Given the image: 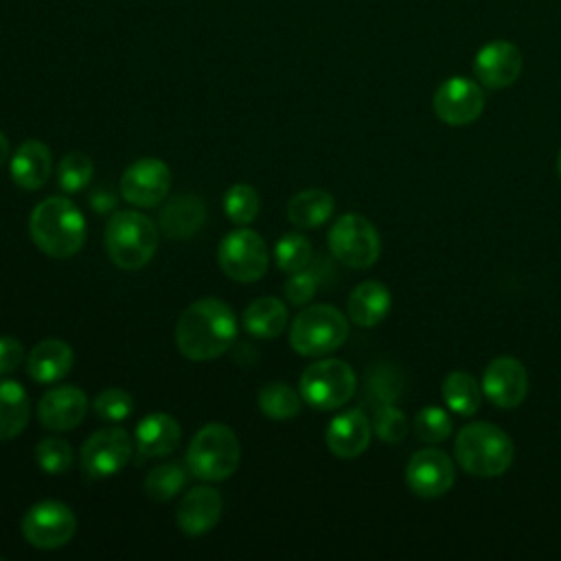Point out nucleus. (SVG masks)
Instances as JSON below:
<instances>
[{"label":"nucleus","instance_id":"423d86ee","mask_svg":"<svg viewBox=\"0 0 561 561\" xmlns=\"http://www.w3.org/2000/svg\"><path fill=\"white\" fill-rule=\"evenodd\" d=\"M348 335L346 316L331 305L302 309L289 327V344L302 357H322L344 344Z\"/></svg>","mask_w":561,"mask_h":561},{"label":"nucleus","instance_id":"58836bf2","mask_svg":"<svg viewBox=\"0 0 561 561\" xmlns=\"http://www.w3.org/2000/svg\"><path fill=\"white\" fill-rule=\"evenodd\" d=\"M24 362V346L11 335H0V377L18 370Z\"/></svg>","mask_w":561,"mask_h":561},{"label":"nucleus","instance_id":"c9c22d12","mask_svg":"<svg viewBox=\"0 0 561 561\" xmlns=\"http://www.w3.org/2000/svg\"><path fill=\"white\" fill-rule=\"evenodd\" d=\"M92 410L107 423H121L134 412V399L123 388H105L92 401Z\"/></svg>","mask_w":561,"mask_h":561},{"label":"nucleus","instance_id":"a19ab883","mask_svg":"<svg viewBox=\"0 0 561 561\" xmlns=\"http://www.w3.org/2000/svg\"><path fill=\"white\" fill-rule=\"evenodd\" d=\"M9 151H11V147H9V140H7V136L0 131V167L9 160Z\"/></svg>","mask_w":561,"mask_h":561},{"label":"nucleus","instance_id":"5701e85b","mask_svg":"<svg viewBox=\"0 0 561 561\" xmlns=\"http://www.w3.org/2000/svg\"><path fill=\"white\" fill-rule=\"evenodd\" d=\"M206 221V206L193 193L171 197L160 210V230L171 239L193 237Z\"/></svg>","mask_w":561,"mask_h":561},{"label":"nucleus","instance_id":"2eb2a0df","mask_svg":"<svg viewBox=\"0 0 561 561\" xmlns=\"http://www.w3.org/2000/svg\"><path fill=\"white\" fill-rule=\"evenodd\" d=\"M524 68L522 50L506 39L484 44L473 57V75L482 88L502 90L513 85Z\"/></svg>","mask_w":561,"mask_h":561},{"label":"nucleus","instance_id":"b1692460","mask_svg":"<svg viewBox=\"0 0 561 561\" xmlns=\"http://www.w3.org/2000/svg\"><path fill=\"white\" fill-rule=\"evenodd\" d=\"M390 305L392 296L383 283L364 280L351 291L346 300V313L357 327H375L388 316Z\"/></svg>","mask_w":561,"mask_h":561},{"label":"nucleus","instance_id":"393cba45","mask_svg":"<svg viewBox=\"0 0 561 561\" xmlns=\"http://www.w3.org/2000/svg\"><path fill=\"white\" fill-rule=\"evenodd\" d=\"M287 307L274 296H261L250 302L241 316L245 331L259 340L278 337L287 327Z\"/></svg>","mask_w":561,"mask_h":561},{"label":"nucleus","instance_id":"9b49d317","mask_svg":"<svg viewBox=\"0 0 561 561\" xmlns=\"http://www.w3.org/2000/svg\"><path fill=\"white\" fill-rule=\"evenodd\" d=\"M77 530L72 508L57 500L33 504L22 517V535L37 550H57L66 546Z\"/></svg>","mask_w":561,"mask_h":561},{"label":"nucleus","instance_id":"2f4dec72","mask_svg":"<svg viewBox=\"0 0 561 561\" xmlns=\"http://www.w3.org/2000/svg\"><path fill=\"white\" fill-rule=\"evenodd\" d=\"M94 175V162L90 156L81 151L66 153L57 164V184L64 193H79L83 191Z\"/></svg>","mask_w":561,"mask_h":561},{"label":"nucleus","instance_id":"4468645a","mask_svg":"<svg viewBox=\"0 0 561 561\" xmlns=\"http://www.w3.org/2000/svg\"><path fill=\"white\" fill-rule=\"evenodd\" d=\"M456 480V469L451 458L440 449H419L410 456L405 467V482L410 491L419 497H440Z\"/></svg>","mask_w":561,"mask_h":561},{"label":"nucleus","instance_id":"c756f323","mask_svg":"<svg viewBox=\"0 0 561 561\" xmlns=\"http://www.w3.org/2000/svg\"><path fill=\"white\" fill-rule=\"evenodd\" d=\"M186 471L184 467L175 465V462H164V465H158L153 467L147 476H145V482H142V489L145 493L156 500V502H167L171 497H175L182 486L186 484Z\"/></svg>","mask_w":561,"mask_h":561},{"label":"nucleus","instance_id":"f3484780","mask_svg":"<svg viewBox=\"0 0 561 561\" xmlns=\"http://www.w3.org/2000/svg\"><path fill=\"white\" fill-rule=\"evenodd\" d=\"M88 412V397L77 386H53L37 403V419L53 432L75 430Z\"/></svg>","mask_w":561,"mask_h":561},{"label":"nucleus","instance_id":"0eeeda50","mask_svg":"<svg viewBox=\"0 0 561 561\" xmlns=\"http://www.w3.org/2000/svg\"><path fill=\"white\" fill-rule=\"evenodd\" d=\"M357 377L344 359H320L300 375V397L316 410H337L355 394Z\"/></svg>","mask_w":561,"mask_h":561},{"label":"nucleus","instance_id":"f257e3e1","mask_svg":"<svg viewBox=\"0 0 561 561\" xmlns=\"http://www.w3.org/2000/svg\"><path fill=\"white\" fill-rule=\"evenodd\" d=\"M237 340L234 311L219 298H199L191 302L178 324V351L193 362H208L232 348Z\"/></svg>","mask_w":561,"mask_h":561},{"label":"nucleus","instance_id":"bb28decb","mask_svg":"<svg viewBox=\"0 0 561 561\" xmlns=\"http://www.w3.org/2000/svg\"><path fill=\"white\" fill-rule=\"evenodd\" d=\"M28 394L22 383L0 379V440H11L28 423Z\"/></svg>","mask_w":561,"mask_h":561},{"label":"nucleus","instance_id":"a878e982","mask_svg":"<svg viewBox=\"0 0 561 561\" xmlns=\"http://www.w3.org/2000/svg\"><path fill=\"white\" fill-rule=\"evenodd\" d=\"M335 208V199L331 197L329 191L324 188H305L298 191L289 202H287V219L296 228H318L322 226Z\"/></svg>","mask_w":561,"mask_h":561},{"label":"nucleus","instance_id":"6e6552de","mask_svg":"<svg viewBox=\"0 0 561 561\" xmlns=\"http://www.w3.org/2000/svg\"><path fill=\"white\" fill-rule=\"evenodd\" d=\"M327 243L331 254L353 270H366L377 263L381 241L377 228L357 213H346L329 228Z\"/></svg>","mask_w":561,"mask_h":561},{"label":"nucleus","instance_id":"a211bd4d","mask_svg":"<svg viewBox=\"0 0 561 561\" xmlns=\"http://www.w3.org/2000/svg\"><path fill=\"white\" fill-rule=\"evenodd\" d=\"M221 495L213 486H193L178 504L175 522L184 535L199 537L213 530L221 517Z\"/></svg>","mask_w":561,"mask_h":561},{"label":"nucleus","instance_id":"39448f33","mask_svg":"<svg viewBox=\"0 0 561 561\" xmlns=\"http://www.w3.org/2000/svg\"><path fill=\"white\" fill-rule=\"evenodd\" d=\"M241 460L237 434L224 423H208L195 432L186 449V469L206 482L230 478Z\"/></svg>","mask_w":561,"mask_h":561},{"label":"nucleus","instance_id":"c85d7f7f","mask_svg":"<svg viewBox=\"0 0 561 561\" xmlns=\"http://www.w3.org/2000/svg\"><path fill=\"white\" fill-rule=\"evenodd\" d=\"M300 405L302 397L289 383L272 381L259 390V408L267 419L289 421L300 412Z\"/></svg>","mask_w":561,"mask_h":561},{"label":"nucleus","instance_id":"1a4fd4ad","mask_svg":"<svg viewBox=\"0 0 561 561\" xmlns=\"http://www.w3.org/2000/svg\"><path fill=\"white\" fill-rule=\"evenodd\" d=\"M221 272L237 283L259 280L270 265V250L263 237L250 228H234L217 248Z\"/></svg>","mask_w":561,"mask_h":561},{"label":"nucleus","instance_id":"f03ea898","mask_svg":"<svg viewBox=\"0 0 561 561\" xmlns=\"http://www.w3.org/2000/svg\"><path fill=\"white\" fill-rule=\"evenodd\" d=\"M28 232L39 252L53 259H70L85 243V217L68 197L42 199L28 217Z\"/></svg>","mask_w":561,"mask_h":561},{"label":"nucleus","instance_id":"4be33fe9","mask_svg":"<svg viewBox=\"0 0 561 561\" xmlns=\"http://www.w3.org/2000/svg\"><path fill=\"white\" fill-rule=\"evenodd\" d=\"M75 362V353L70 344L57 337H48L37 342L26 357V373L37 383H55L64 379Z\"/></svg>","mask_w":561,"mask_h":561},{"label":"nucleus","instance_id":"ea45409f","mask_svg":"<svg viewBox=\"0 0 561 561\" xmlns=\"http://www.w3.org/2000/svg\"><path fill=\"white\" fill-rule=\"evenodd\" d=\"M90 206L94 213H110L116 208V195L107 188H96L94 193H90Z\"/></svg>","mask_w":561,"mask_h":561},{"label":"nucleus","instance_id":"cd10ccee","mask_svg":"<svg viewBox=\"0 0 561 561\" xmlns=\"http://www.w3.org/2000/svg\"><path fill=\"white\" fill-rule=\"evenodd\" d=\"M482 383L465 370H454L443 381V401L447 408L460 416H471L482 403Z\"/></svg>","mask_w":561,"mask_h":561},{"label":"nucleus","instance_id":"7ed1b4c3","mask_svg":"<svg viewBox=\"0 0 561 561\" xmlns=\"http://www.w3.org/2000/svg\"><path fill=\"white\" fill-rule=\"evenodd\" d=\"M456 462L462 471L476 478H497L502 476L515 456L511 436L497 425L478 421L465 425L456 434L454 443Z\"/></svg>","mask_w":561,"mask_h":561},{"label":"nucleus","instance_id":"72a5a7b5","mask_svg":"<svg viewBox=\"0 0 561 561\" xmlns=\"http://www.w3.org/2000/svg\"><path fill=\"white\" fill-rule=\"evenodd\" d=\"M224 210L232 224L248 226L256 219L261 210V199L254 186L250 184H232L224 195Z\"/></svg>","mask_w":561,"mask_h":561},{"label":"nucleus","instance_id":"4c0bfd02","mask_svg":"<svg viewBox=\"0 0 561 561\" xmlns=\"http://www.w3.org/2000/svg\"><path fill=\"white\" fill-rule=\"evenodd\" d=\"M316 289H318V278L311 272H307V270L291 274L289 280L283 287L285 298L289 300V305H305V302H309L313 298Z\"/></svg>","mask_w":561,"mask_h":561},{"label":"nucleus","instance_id":"f8f14e48","mask_svg":"<svg viewBox=\"0 0 561 561\" xmlns=\"http://www.w3.org/2000/svg\"><path fill=\"white\" fill-rule=\"evenodd\" d=\"M121 195L125 202L138 208H151L167 199L171 188L169 167L153 156L134 160L121 175Z\"/></svg>","mask_w":561,"mask_h":561},{"label":"nucleus","instance_id":"f704fd0d","mask_svg":"<svg viewBox=\"0 0 561 561\" xmlns=\"http://www.w3.org/2000/svg\"><path fill=\"white\" fill-rule=\"evenodd\" d=\"M451 419L443 408L427 405L414 416V432L423 443H443L451 436Z\"/></svg>","mask_w":561,"mask_h":561},{"label":"nucleus","instance_id":"79ce46f5","mask_svg":"<svg viewBox=\"0 0 561 561\" xmlns=\"http://www.w3.org/2000/svg\"><path fill=\"white\" fill-rule=\"evenodd\" d=\"M557 173L561 178V149H559V156H557Z\"/></svg>","mask_w":561,"mask_h":561},{"label":"nucleus","instance_id":"ddd939ff","mask_svg":"<svg viewBox=\"0 0 561 561\" xmlns=\"http://www.w3.org/2000/svg\"><path fill=\"white\" fill-rule=\"evenodd\" d=\"M484 101V90L478 81L469 77H449L436 88L432 96V107L443 123L451 127H462L473 123L482 114Z\"/></svg>","mask_w":561,"mask_h":561},{"label":"nucleus","instance_id":"aec40b11","mask_svg":"<svg viewBox=\"0 0 561 561\" xmlns=\"http://www.w3.org/2000/svg\"><path fill=\"white\" fill-rule=\"evenodd\" d=\"M50 171H53L50 149L37 138L24 140L9 158L11 180L24 191L42 188L48 182Z\"/></svg>","mask_w":561,"mask_h":561},{"label":"nucleus","instance_id":"9d476101","mask_svg":"<svg viewBox=\"0 0 561 561\" xmlns=\"http://www.w3.org/2000/svg\"><path fill=\"white\" fill-rule=\"evenodd\" d=\"M134 438L125 427L112 425L92 432L79 454L81 469L92 480H103L116 476L127 467L134 454Z\"/></svg>","mask_w":561,"mask_h":561},{"label":"nucleus","instance_id":"7c9ffc66","mask_svg":"<svg viewBox=\"0 0 561 561\" xmlns=\"http://www.w3.org/2000/svg\"><path fill=\"white\" fill-rule=\"evenodd\" d=\"M311 256H313L311 241L298 232L283 234L274 245V261L287 274L307 270L311 263Z\"/></svg>","mask_w":561,"mask_h":561},{"label":"nucleus","instance_id":"6ab92c4d","mask_svg":"<svg viewBox=\"0 0 561 561\" xmlns=\"http://www.w3.org/2000/svg\"><path fill=\"white\" fill-rule=\"evenodd\" d=\"M370 434H373V427L368 416L362 410L353 408L331 419L324 432V440L333 456L351 460L362 456L368 449Z\"/></svg>","mask_w":561,"mask_h":561},{"label":"nucleus","instance_id":"e433bc0d","mask_svg":"<svg viewBox=\"0 0 561 561\" xmlns=\"http://www.w3.org/2000/svg\"><path fill=\"white\" fill-rule=\"evenodd\" d=\"M373 430H375L379 440L394 445V443H401L405 438V434H408V419H405V414L399 408H394L390 403H383L375 412Z\"/></svg>","mask_w":561,"mask_h":561},{"label":"nucleus","instance_id":"412c9836","mask_svg":"<svg viewBox=\"0 0 561 561\" xmlns=\"http://www.w3.org/2000/svg\"><path fill=\"white\" fill-rule=\"evenodd\" d=\"M182 438V427L175 416L167 412H151L136 425L134 443L140 456L162 458L178 449Z\"/></svg>","mask_w":561,"mask_h":561},{"label":"nucleus","instance_id":"dca6fc26","mask_svg":"<svg viewBox=\"0 0 561 561\" xmlns=\"http://www.w3.org/2000/svg\"><path fill=\"white\" fill-rule=\"evenodd\" d=\"M482 392L504 410L517 408L528 394V373L515 357H495L482 377Z\"/></svg>","mask_w":561,"mask_h":561},{"label":"nucleus","instance_id":"20e7f679","mask_svg":"<svg viewBox=\"0 0 561 561\" xmlns=\"http://www.w3.org/2000/svg\"><path fill=\"white\" fill-rule=\"evenodd\" d=\"M105 250L121 270L145 267L158 250L156 224L138 210H116L105 226Z\"/></svg>","mask_w":561,"mask_h":561},{"label":"nucleus","instance_id":"473e14b6","mask_svg":"<svg viewBox=\"0 0 561 561\" xmlns=\"http://www.w3.org/2000/svg\"><path fill=\"white\" fill-rule=\"evenodd\" d=\"M35 462L48 476H64L72 469V447L59 436H46L35 445Z\"/></svg>","mask_w":561,"mask_h":561}]
</instances>
